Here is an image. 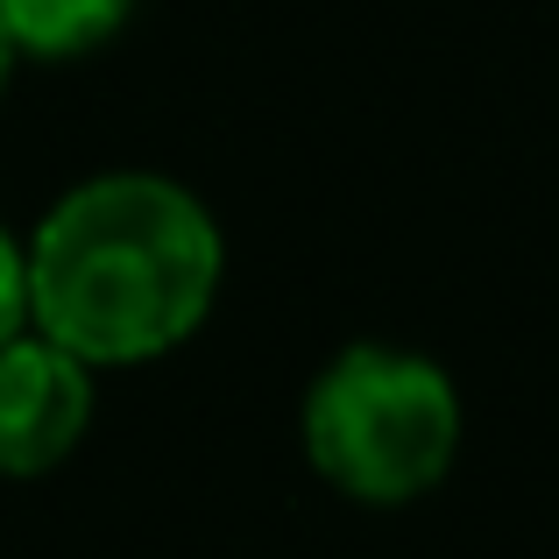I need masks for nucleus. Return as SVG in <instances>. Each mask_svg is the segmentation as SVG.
<instances>
[{
  "label": "nucleus",
  "instance_id": "f257e3e1",
  "mask_svg": "<svg viewBox=\"0 0 559 559\" xmlns=\"http://www.w3.org/2000/svg\"><path fill=\"white\" fill-rule=\"evenodd\" d=\"M22 255L28 326L85 369H135L185 347L227 270L213 213L150 170L79 185Z\"/></svg>",
  "mask_w": 559,
  "mask_h": 559
},
{
  "label": "nucleus",
  "instance_id": "f03ea898",
  "mask_svg": "<svg viewBox=\"0 0 559 559\" xmlns=\"http://www.w3.org/2000/svg\"><path fill=\"white\" fill-rule=\"evenodd\" d=\"M461 453V390L404 347H347L305 390V461L355 503H418Z\"/></svg>",
  "mask_w": 559,
  "mask_h": 559
},
{
  "label": "nucleus",
  "instance_id": "7ed1b4c3",
  "mask_svg": "<svg viewBox=\"0 0 559 559\" xmlns=\"http://www.w3.org/2000/svg\"><path fill=\"white\" fill-rule=\"evenodd\" d=\"M93 376L99 369L43 341L36 326L0 347V475L28 481L71 461L93 425Z\"/></svg>",
  "mask_w": 559,
  "mask_h": 559
},
{
  "label": "nucleus",
  "instance_id": "20e7f679",
  "mask_svg": "<svg viewBox=\"0 0 559 559\" xmlns=\"http://www.w3.org/2000/svg\"><path fill=\"white\" fill-rule=\"evenodd\" d=\"M135 0H0V36L14 57H85L128 22Z\"/></svg>",
  "mask_w": 559,
  "mask_h": 559
},
{
  "label": "nucleus",
  "instance_id": "39448f33",
  "mask_svg": "<svg viewBox=\"0 0 559 559\" xmlns=\"http://www.w3.org/2000/svg\"><path fill=\"white\" fill-rule=\"evenodd\" d=\"M28 333V255L14 248V234L0 227V347Z\"/></svg>",
  "mask_w": 559,
  "mask_h": 559
},
{
  "label": "nucleus",
  "instance_id": "423d86ee",
  "mask_svg": "<svg viewBox=\"0 0 559 559\" xmlns=\"http://www.w3.org/2000/svg\"><path fill=\"white\" fill-rule=\"evenodd\" d=\"M8 71H14V43L0 36V93H8Z\"/></svg>",
  "mask_w": 559,
  "mask_h": 559
}]
</instances>
